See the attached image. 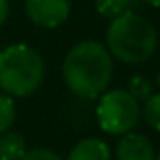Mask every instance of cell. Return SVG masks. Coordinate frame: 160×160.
<instances>
[{"instance_id":"3","label":"cell","mask_w":160,"mask_h":160,"mask_svg":"<svg viewBox=\"0 0 160 160\" xmlns=\"http://www.w3.org/2000/svg\"><path fill=\"white\" fill-rule=\"evenodd\" d=\"M45 64L40 53L27 43H12L0 51V91L12 98H25L38 91Z\"/></svg>"},{"instance_id":"7","label":"cell","mask_w":160,"mask_h":160,"mask_svg":"<svg viewBox=\"0 0 160 160\" xmlns=\"http://www.w3.org/2000/svg\"><path fill=\"white\" fill-rule=\"evenodd\" d=\"M66 160H111V149L100 138H85L72 147Z\"/></svg>"},{"instance_id":"8","label":"cell","mask_w":160,"mask_h":160,"mask_svg":"<svg viewBox=\"0 0 160 160\" xmlns=\"http://www.w3.org/2000/svg\"><path fill=\"white\" fill-rule=\"evenodd\" d=\"M27 152L25 138L17 132L0 134V160H19Z\"/></svg>"},{"instance_id":"11","label":"cell","mask_w":160,"mask_h":160,"mask_svg":"<svg viewBox=\"0 0 160 160\" xmlns=\"http://www.w3.org/2000/svg\"><path fill=\"white\" fill-rule=\"evenodd\" d=\"M15 102L12 96H8L6 92L0 91V134L8 132L13 122H15Z\"/></svg>"},{"instance_id":"16","label":"cell","mask_w":160,"mask_h":160,"mask_svg":"<svg viewBox=\"0 0 160 160\" xmlns=\"http://www.w3.org/2000/svg\"><path fill=\"white\" fill-rule=\"evenodd\" d=\"M156 85H158V87H160V70H158V72H156Z\"/></svg>"},{"instance_id":"2","label":"cell","mask_w":160,"mask_h":160,"mask_svg":"<svg viewBox=\"0 0 160 160\" xmlns=\"http://www.w3.org/2000/svg\"><path fill=\"white\" fill-rule=\"evenodd\" d=\"M106 43L109 55L122 64H141L154 55L158 36L151 21L128 10L111 19Z\"/></svg>"},{"instance_id":"17","label":"cell","mask_w":160,"mask_h":160,"mask_svg":"<svg viewBox=\"0 0 160 160\" xmlns=\"http://www.w3.org/2000/svg\"><path fill=\"white\" fill-rule=\"evenodd\" d=\"M154 160H160V154H158V156H154Z\"/></svg>"},{"instance_id":"13","label":"cell","mask_w":160,"mask_h":160,"mask_svg":"<svg viewBox=\"0 0 160 160\" xmlns=\"http://www.w3.org/2000/svg\"><path fill=\"white\" fill-rule=\"evenodd\" d=\"M19 160H62L57 152L49 151V149H43V147H36V149H30L27 151Z\"/></svg>"},{"instance_id":"12","label":"cell","mask_w":160,"mask_h":160,"mask_svg":"<svg viewBox=\"0 0 160 160\" xmlns=\"http://www.w3.org/2000/svg\"><path fill=\"white\" fill-rule=\"evenodd\" d=\"M143 117L152 130L160 132V92H152L143 102Z\"/></svg>"},{"instance_id":"4","label":"cell","mask_w":160,"mask_h":160,"mask_svg":"<svg viewBox=\"0 0 160 160\" xmlns=\"http://www.w3.org/2000/svg\"><path fill=\"white\" fill-rule=\"evenodd\" d=\"M96 119L100 128L111 136H122L132 132L139 119V106L128 94V91H108L100 94L96 106Z\"/></svg>"},{"instance_id":"9","label":"cell","mask_w":160,"mask_h":160,"mask_svg":"<svg viewBox=\"0 0 160 160\" xmlns=\"http://www.w3.org/2000/svg\"><path fill=\"white\" fill-rule=\"evenodd\" d=\"M132 4H134V0H94L96 12L106 19L119 17L121 13L128 12Z\"/></svg>"},{"instance_id":"14","label":"cell","mask_w":160,"mask_h":160,"mask_svg":"<svg viewBox=\"0 0 160 160\" xmlns=\"http://www.w3.org/2000/svg\"><path fill=\"white\" fill-rule=\"evenodd\" d=\"M10 15V2L8 0H0V27H4Z\"/></svg>"},{"instance_id":"5","label":"cell","mask_w":160,"mask_h":160,"mask_svg":"<svg viewBox=\"0 0 160 160\" xmlns=\"http://www.w3.org/2000/svg\"><path fill=\"white\" fill-rule=\"evenodd\" d=\"M25 13L38 27L57 28L70 15V0H25Z\"/></svg>"},{"instance_id":"15","label":"cell","mask_w":160,"mask_h":160,"mask_svg":"<svg viewBox=\"0 0 160 160\" xmlns=\"http://www.w3.org/2000/svg\"><path fill=\"white\" fill-rule=\"evenodd\" d=\"M145 4H149V6H152V8H160V0H143Z\"/></svg>"},{"instance_id":"1","label":"cell","mask_w":160,"mask_h":160,"mask_svg":"<svg viewBox=\"0 0 160 160\" xmlns=\"http://www.w3.org/2000/svg\"><path fill=\"white\" fill-rule=\"evenodd\" d=\"M111 55L108 47L96 40L75 43L62 62V79L66 87L85 100H94L104 94L111 81Z\"/></svg>"},{"instance_id":"10","label":"cell","mask_w":160,"mask_h":160,"mask_svg":"<svg viewBox=\"0 0 160 160\" xmlns=\"http://www.w3.org/2000/svg\"><path fill=\"white\" fill-rule=\"evenodd\" d=\"M128 94L136 100V102H145L151 94H152V83L151 79L141 75V73H136L128 79V87H126Z\"/></svg>"},{"instance_id":"6","label":"cell","mask_w":160,"mask_h":160,"mask_svg":"<svg viewBox=\"0 0 160 160\" xmlns=\"http://www.w3.org/2000/svg\"><path fill=\"white\" fill-rule=\"evenodd\" d=\"M154 147L149 138L141 134H122L115 147V158L117 160H154Z\"/></svg>"}]
</instances>
